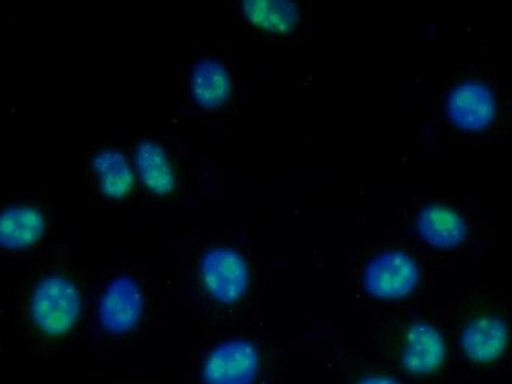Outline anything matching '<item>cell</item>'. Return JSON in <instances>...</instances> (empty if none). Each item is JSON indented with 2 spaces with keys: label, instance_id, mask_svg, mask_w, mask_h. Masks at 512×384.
<instances>
[{
  "label": "cell",
  "instance_id": "3",
  "mask_svg": "<svg viewBox=\"0 0 512 384\" xmlns=\"http://www.w3.org/2000/svg\"><path fill=\"white\" fill-rule=\"evenodd\" d=\"M145 313V295L139 281L128 274L112 278L98 301L96 318L108 335L123 336L139 326Z\"/></svg>",
  "mask_w": 512,
  "mask_h": 384
},
{
  "label": "cell",
  "instance_id": "12",
  "mask_svg": "<svg viewBox=\"0 0 512 384\" xmlns=\"http://www.w3.org/2000/svg\"><path fill=\"white\" fill-rule=\"evenodd\" d=\"M134 164L141 184L154 195L167 196L176 190L175 167L167 150L157 141H141L135 149Z\"/></svg>",
  "mask_w": 512,
  "mask_h": 384
},
{
  "label": "cell",
  "instance_id": "11",
  "mask_svg": "<svg viewBox=\"0 0 512 384\" xmlns=\"http://www.w3.org/2000/svg\"><path fill=\"white\" fill-rule=\"evenodd\" d=\"M47 230V219L41 210L30 205H11L0 218V244L11 251L31 248Z\"/></svg>",
  "mask_w": 512,
  "mask_h": 384
},
{
  "label": "cell",
  "instance_id": "8",
  "mask_svg": "<svg viewBox=\"0 0 512 384\" xmlns=\"http://www.w3.org/2000/svg\"><path fill=\"white\" fill-rule=\"evenodd\" d=\"M509 345V328L496 315L470 320L461 332L460 347L472 363L487 365L505 354Z\"/></svg>",
  "mask_w": 512,
  "mask_h": 384
},
{
  "label": "cell",
  "instance_id": "1",
  "mask_svg": "<svg viewBox=\"0 0 512 384\" xmlns=\"http://www.w3.org/2000/svg\"><path fill=\"white\" fill-rule=\"evenodd\" d=\"M29 308L32 323L43 335L66 336L81 318L80 288L66 276L50 274L36 283Z\"/></svg>",
  "mask_w": 512,
  "mask_h": 384
},
{
  "label": "cell",
  "instance_id": "4",
  "mask_svg": "<svg viewBox=\"0 0 512 384\" xmlns=\"http://www.w3.org/2000/svg\"><path fill=\"white\" fill-rule=\"evenodd\" d=\"M420 282V269L404 251H384L365 265L363 287L373 299L395 301L410 296Z\"/></svg>",
  "mask_w": 512,
  "mask_h": 384
},
{
  "label": "cell",
  "instance_id": "2",
  "mask_svg": "<svg viewBox=\"0 0 512 384\" xmlns=\"http://www.w3.org/2000/svg\"><path fill=\"white\" fill-rule=\"evenodd\" d=\"M199 274L205 292L218 304H236L248 294L250 268L240 251L226 246L205 251Z\"/></svg>",
  "mask_w": 512,
  "mask_h": 384
},
{
  "label": "cell",
  "instance_id": "15",
  "mask_svg": "<svg viewBox=\"0 0 512 384\" xmlns=\"http://www.w3.org/2000/svg\"><path fill=\"white\" fill-rule=\"evenodd\" d=\"M399 379L392 376H367L363 379H360L359 383L361 384H397L400 383Z\"/></svg>",
  "mask_w": 512,
  "mask_h": 384
},
{
  "label": "cell",
  "instance_id": "10",
  "mask_svg": "<svg viewBox=\"0 0 512 384\" xmlns=\"http://www.w3.org/2000/svg\"><path fill=\"white\" fill-rule=\"evenodd\" d=\"M232 77L228 68L217 58L205 57L192 66L191 98L204 111H216L230 100Z\"/></svg>",
  "mask_w": 512,
  "mask_h": 384
},
{
  "label": "cell",
  "instance_id": "5",
  "mask_svg": "<svg viewBox=\"0 0 512 384\" xmlns=\"http://www.w3.org/2000/svg\"><path fill=\"white\" fill-rule=\"evenodd\" d=\"M260 352L253 341L231 338L213 347L201 367L208 384H251L260 372Z\"/></svg>",
  "mask_w": 512,
  "mask_h": 384
},
{
  "label": "cell",
  "instance_id": "14",
  "mask_svg": "<svg viewBox=\"0 0 512 384\" xmlns=\"http://www.w3.org/2000/svg\"><path fill=\"white\" fill-rule=\"evenodd\" d=\"M241 11L251 25L272 34H290L300 22L299 7L291 0H244Z\"/></svg>",
  "mask_w": 512,
  "mask_h": 384
},
{
  "label": "cell",
  "instance_id": "13",
  "mask_svg": "<svg viewBox=\"0 0 512 384\" xmlns=\"http://www.w3.org/2000/svg\"><path fill=\"white\" fill-rule=\"evenodd\" d=\"M91 167L98 178L100 192L105 198L122 200L134 190V167L120 150H99L91 159Z\"/></svg>",
  "mask_w": 512,
  "mask_h": 384
},
{
  "label": "cell",
  "instance_id": "9",
  "mask_svg": "<svg viewBox=\"0 0 512 384\" xmlns=\"http://www.w3.org/2000/svg\"><path fill=\"white\" fill-rule=\"evenodd\" d=\"M416 232L425 244L438 250H454L468 237V224L455 209L443 204H429L419 210Z\"/></svg>",
  "mask_w": 512,
  "mask_h": 384
},
{
  "label": "cell",
  "instance_id": "6",
  "mask_svg": "<svg viewBox=\"0 0 512 384\" xmlns=\"http://www.w3.org/2000/svg\"><path fill=\"white\" fill-rule=\"evenodd\" d=\"M445 112L448 121L461 131H486L496 120L495 94L483 82H461L448 93Z\"/></svg>",
  "mask_w": 512,
  "mask_h": 384
},
{
  "label": "cell",
  "instance_id": "7",
  "mask_svg": "<svg viewBox=\"0 0 512 384\" xmlns=\"http://www.w3.org/2000/svg\"><path fill=\"white\" fill-rule=\"evenodd\" d=\"M447 346L440 329L428 322H415L406 331L401 364L416 377L431 376L445 364Z\"/></svg>",
  "mask_w": 512,
  "mask_h": 384
}]
</instances>
